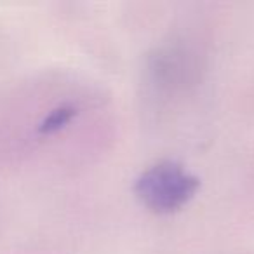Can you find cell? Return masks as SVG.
Segmentation results:
<instances>
[{
  "label": "cell",
  "instance_id": "6da1fadb",
  "mask_svg": "<svg viewBox=\"0 0 254 254\" xmlns=\"http://www.w3.org/2000/svg\"><path fill=\"white\" fill-rule=\"evenodd\" d=\"M198 188V180L176 162H159L136 181V195L143 205L159 214L181 209Z\"/></svg>",
  "mask_w": 254,
  "mask_h": 254
}]
</instances>
